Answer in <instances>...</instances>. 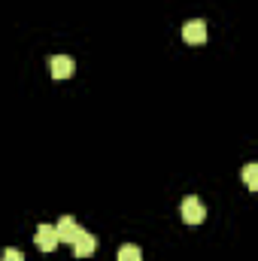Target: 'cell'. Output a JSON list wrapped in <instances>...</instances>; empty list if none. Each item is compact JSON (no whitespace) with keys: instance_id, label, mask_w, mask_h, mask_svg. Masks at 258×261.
I'll list each match as a JSON object with an SVG mask.
<instances>
[{"instance_id":"cell-1","label":"cell","mask_w":258,"mask_h":261,"mask_svg":"<svg viewBox=\"0 0 258 261\" xmlns=\"http://www.w3.org/2000/svg\"><path fill=\"white\" fill-rule=\"evenodd\" d=\"M179 213H183V219H186V225H200L203 222V216H207V210H203V203H200V197H183V206H179Z\"/></svg>"},{"instance_id":"cell-2","label":"cell","mask_w":258,"mask_h":261,"mask_svg":"<svg viewBox=\"0 0 258 261\" xmlns=\"http://www.w3.org/2000/svg\"><path fill=\"white\" fill-rule=\"evenodd\" d=\"M183 40L192 43V46L207 43V21H203V18H192V21H186V24H183Z\"/></svg>"},{"instance_id":"cell-3","label":"cell","mask_w":258,"mask_h":261,"mask_svg":"<svg viewBox=\"0 0 258 261\" xmlns=\"http://www.w3.org/2000/svg\"><path fill=\"white\" fill-rule=\"evenodd\" d=\"M55 231H58V243H70V246H73V240L82 234V228L76 225V219H73V216H61V219H58V225H55Z\"/></svg>"},{"instance_id":"cell-4","label":"cell","mask_w":258,"mask_h":261,"mask_svg":"<svg viewBox=\"0 0 258 261\" xmlns=\"http://www.w3.org/2000/svg\"><path fill=\"white\" fill-rule=\"evenodd\" d=\"M34 243L40 246V252H52V249L58 246V231H55V225H40L37 234H34Z\"/></svg>"},{"instance_id":"cell-5","label":"cell","mask_w":258,"mask_h":261,"mask_svg":"<svg viewBox=\"0 0 258 261\" xmlns=\"http://www.w3.org/2000/svg\"><path fill=\"white\" fill-rule=\"evenodd\" d=\"M94 249H97V237L88 234V231H82V234L73 240V255H76V258H91Z\"/></svg>"},{"instance_id":"cell-6","label":"cell","mask_w":258,"mask_h":261,"mask_svg":"<svg viewBox=\"0 0 258 261\" xmlns=\"http://www.w3.org/2000/svg\"><path fill=\"white\" fill-rule=\"evenodd\" d=\"M49 67H52V76H55V79H70L73 70H76V61H73L70 55H52Z\"/></svg>"},{"instance_id":"cell-7","label":"cell","mask_w":258,"mask_h":261,"mask_svg":"<svg viewBox=\"0 0 258 261\" xmlns=\"http://www.w3.org/2000/svg\"><path fill=\"white\" fill-rule=\"evenodd\" d=\"M119 261H143V249L134 246V243H125V246L119 249Z\"/></svg>"},{"instance_id":"cell-8","label":"cell","mask_w":258,"mask_h":261,"mask_svg":"<svg viewBox=\"0 0 258 261\" xmlns=\"http://www.w3.org/2000/svg\"><path fill=\"white\" fill-rule=\"evenodd\" d=\"M243 179H246V186L255 192L258 189V164H246V167H243Z\"/></svg>"},{"instance_id":"cell-9","label":"cell","mask_w":258,"mask_h":261,"mask_svg":"<svg viewBox=\"0 0 258 261\" xmlns=\"http://www.w3.org/2000/svg\"><path fill=\"white\" fill-rule=\"evenodd\" d=\"M0 261H24V255L18 249H3V258Z\"/></svg>"}]
</instances>
